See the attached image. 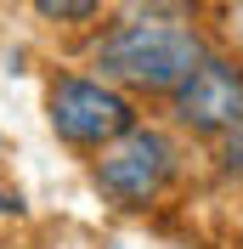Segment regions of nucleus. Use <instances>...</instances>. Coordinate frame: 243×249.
Segmentation results:
<instances>
[{"instance_id":"7","label":"nucleus","mask_w":243,"mask_h":249,"mask_svg":"<svg viewBox=\"0 0 243 249\" xmlns=\"http://www.w3.org/2000/svg\"><path fill=\"white\" fill-rule=\"evenodd\" d=\"M17 210H23V204H17L12 193H6V187H0V215H17Z\"/></svg>"},{"instance_id":"2","label":"nucleus","mask_w":243,"mask_h":249,"mask_svg":"<svg viewBox=\"0 0 243 249\" xmlns=\"http://www.w3.org/2000/svg\"><path fill=\"white\" fill-rule=\"evenodd\" d=\"M170 170H175V147H170L158 130L147 124H130L124 136H113L96 159V187L119 210H147L158 193H164Z\"/></svg>"},{"instance_id":"5","label":"nucleus","mask_w":243,"mask_h":249,"mask_svg":"<svg viewBox=\"0 0 243 249\" xmlns=\"http://www.w3.org/2000/svg\"><path fill=\"white\" fill-rule=\"evenodd\" d=\"M34 6H40V17H51V23H85V17H96L102 0H34Z\"/></svg>"},{"instance_id":"6","label":"nucleus","mask_w":243,"mask_h":249,"mask_svg":"<svg viewBox=\"0 0 243 249\" xmlns=\"http://www.w3.org/2000/svg\"><path fill=\"white\" fill-rule=\"evenodd\" d=\"M226 159H232V170H243V124L232 130V153H226Z\"/></svg>"},{"instance_id":"1","label":"nucleus","mask_w":243,"mask_h":249,"mask_svg":"<svg viewBox=\"0 0 243 249\" xmlns=\"http://www.w3.org/2000/svg\"><path fill=\"white\" fill-rule=\"evenodd\" d=\"M198 62H204V40L181 17H158V12L153 17H124L96 46L102 79H119L130 91H175Z\"/></svg>"},{"instance_id":"3","label":"nucleus","mask_w":243,"mask_h":249,"mask_svg":"<svg viewBox=\"0 0 243 249\" xmlns=\"http://www.w3.org/2000/svg\"><path fill=\"white\" fill-rule=\"evenodd\" d=\"M46 119H51V130H57L68 147H96V153H102L113 136H124V130L136 124V108H130L113 85H102V79L62 74L57 85H51V96H46Z\"/></svg>"},{"instance_id":"4","label":"nucleus","mask_w":243,"mask_h":249,"mask_svg":"<svg viewBox=\"0 0 243 249\" xmlns=\"http://www.w3.org/2000/svg\"><path fill=\"white\" fill-rule=\"evenodd\" d=\"M170 108L198 136H232L243 124V74L221 57H204L192 74L170 91Z\"/></svg>"}]
</instances>
